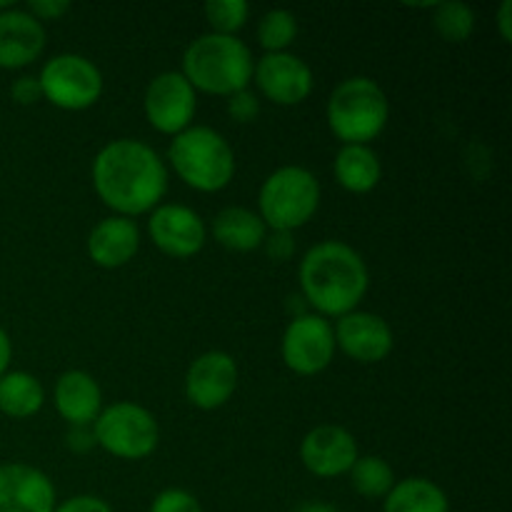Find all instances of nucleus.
Segmentation results:
<instances>
[{
  "instance_id": "obj_7",
  "label": "nucleus",
  "mask_w": 512,
  "mask_h": 512,
  "mask_svg": "<svg viewBox=\"0 0 512 512\" xmlns=\"http://www.w3.org/2000/svg\"><path fill=\"white\" fill-rule=\"evenodd\" d=\"M95 445L120 460H145L160 443L155 415L138 403H113L93 423Z\"/></svg>"
},
{
  "instance_id": "obj_36",
  "label": "nucleus",
  "mask_w": 512,
  "mask_h": 512,
  "mask_svg": "<svg viewBox=\"0 0 512 512\" xmlns=\"http://www.w3.org/2000/svg\"><path fill=\"white\" fill-rule=\"evenodd\" d=\"M10 358H13V345H10L8 333H5V330L0 328V378H3V375L8 373Z\"/></svg>"
},
{
  "instance_id": "obj_1",
  "label": "nucleus",
  "mask_w": 512,
  "mask_h": 512,
  "mask_svg": "<svg viewBox=\"0 0 512 512\" xmlns=\"http://www.w3.org/2000/svg\"><path fill=\"white\" fill-rule=\"evenodd\" d=\"M93 188L120 218L153 213L168 193V165L143 140L118 138L93 160Z\"/></svg>"
},
{
  "instance_id": "obj_30",
  "label": "nucleus",
  "mask_w": 512,
  "mask_h": 512,
  "mask_svg": "<svg viewBox=\"0 0 512 512\" xmlns=\"http://www.w3.org/2000/svg\"><path fill=\"white\" fill-rule=\"evenodd\" d=\"M263 248L268 253V258H273L275 263H285L290 255L295 253V240L293 233H283V230H273L270 235H265Z\"/></svg>"
},
{
  "instance_id": "obj_11",
  "label": "nucleus",
  "mask_w": 512,
  "mask_h": 512,
  "mask_svg": "<svg viewBox=\"0 0 512 512\" xmlns=\"http://www.w3.org/2000/svg\"><path fill=\"white\" fill-rule=\"evenodd\" d=\"M148 233L160 253L178 260L198 255L205 248V240H208L205 220L193 208L178 203L158 205L150 213Z\"/></svg>"
},
{
  "instance_id": "obj_20",
  "label": "nucleus",
  "mask_w": 512,
  "mask_h": 512,
  "mask_svg": "<svg viewBox=\"0 0 512 512\" xmlns=\"http://www.w3.org/2000/svg\"><path fill=\"white\" fill-rule=\"evenodd\" d=\"M265 235H268V228L260 215L250 208H240V205L223 208L213 220L215 243L233 253H250V250L263 248Z\"/></svg>"
},
{
  "instance_id": "obj_35",
  "label": "nucleus",
  "mask_w": 512,
  "mask_h": 512,
  "mask_svg": "<svg viewBox=\"0 0 512 512\" xmlns=\"http://www.w3.org/2000/svg\"><path fill=\"white\" fill-rule=\"evenodd\" d=\"M498 30L505 43H512V3L505 0L498 10Z\"/></svg>"
},
{
  "instance_id": "obj_14",
  "label": "nucleus",
  "mask_w": 512,
  "mask_h": 512,
  "mask_svg": "<svg viewBox=\"0 0 512 512\" xmlns=\"http://www.w3.org/2000/svg\"><path fill=\"white\" fill-rule=\"evenodd\" d=\"M333 333L335 345L355 363L373 365L393 353V328L388 325V320L368 313V310H353V313L338 318Z\"/></svg>"
},
{
  "instance_id": "obj_33",
  "label": "nucleus",
  "mask_w": 512,
  "mask_h": 512,
  "mask_svg": "<svg viewBox=\"0 0 512 512\" xmlns=\"http://www.w3.org/2000/svg\"><path fill=\"white\" fill-rule=\"evenodd\" d=\"M53 512H113V508L95 495H78L65 500L63 505H55Z\"/></svg>"
},
{
  "instance_id": "obj_22",
  "label": "nucleus",
  "mask_w": 512,
  "mask_h": 512,
  "mask_svg": "<svg viewBox=\"0 0 512 512\" xmlns=\"http://www.w3.org/2000/svg\"><path fill=\"white\" fill-rule=\"evenodd\" d=\"M383 500V512H450L445 490L428 478L400 480Z\"/></svg>"
},
{
  "instance_id": "obj_26",
  "label": "nucleus",
  "mask_w": 512,
  "mask_h": 512,
  "mask_svg": "<svg viewBox=\"0 0 512 512\" xmlns=\"http://www.w3.org/2000/svg\"><path fill=\"white\" fill-rule=\"evenodd\" d=\"M298 38V18L285 8L268 10L258 23V43L268 53H288Z\"/></svg>"
},
{
  "instance_id": "obj_18",
  "label": "nucleus",
  "mask_w": 512,
  "mask_h": 512,
  "mask_svg": "<svg viewBox=\"0 0 512 512\" xmlns=\"http://www.w3.org/2000/svg\"><path fill=\"white\" fill-rule=\"evenodd\" d=\"M85 248H88V258L98 268H123L138 255L140 228L135 225V220L110 215V218H103L90 230Z\"/></svg>"
},
{
  "instance_id": "obj_29",
  "label": "nucleus",
  "mask_w": 512,
  "mask_h": 512,
  "mask_svg": "<svg viewBox=\"0 0 512 512\" xmlns=\"http://www.w3.org/2000/svg\"><path fill=\"white\" fill-rule=\"evenodd\" d=\"M228 115L240 125L255 123L260 115V100L258 95L250 93L248 88L240 90V93L230 95L228 98Z\"/></svg>"
},
{
  "instance_id": "obj_23",
  "label": "nucleus",
  "mask_w": 512,
  "mask_h": 512,
  "mask_svg": "<svg viewBox=\"0 0 512 512\" xmlns=\"http://www.w3.org/2000/svg\"><path fill=\"white\" fill-rule=\"evenodd\" d=\"M45 403V390L35 375L13 370L0 378V413L13 420L33 418Z\"/></svg>"
},
{
  "instance_id": "obj_17",
  "label": "nucleus",
  "mask_w": 512,
  "mask_h": 512,
  "mask_svg": "<svg viewBox=\"0 0 512 512\" xmlns=\"http://www.w3.org/2000/svg\"><path fill=\"white\" fill-rule=\"evenodd\" d=\"M45 50V28L28 10L0 13V68L18 70L35 63Z\"/></svg>"
},
{
  "instance_id": "obj_9",
  "label": "nucleus",
  "mask_w": 512,
  "mask_h": 512,
  "mask_svg": "<svg viewBox=\"0 0 512 512\" xmlns=\"http://www.w3.org/2000/svg\"><path fill=\"white\" fill-rule=\"evenodd\" d=\"M335 333L330 320L315 313L298 315L288 323L280 343L285 368L295 375H318L330 368L335 358Z\"/></svg>"
},
{
  "instance_id": "obj_27",
  "label": "nucleus",
  "mask_w": 512,
  "mask_h": 512,
  "mask_svg": "<svg viewBox=\"0 0 512 512\" xmlns=\"http://www.w3.org/2000/svg\"><path fill=\"white\" fill-rule=\"evenodd\" d=\"M205 20L218 35H238L245 28L250 15V5L245 0H208L205 3Z\"/></svg>"
},
{
  "instance_id": "obj_32",
  "label": "nucleus",
  "mask_w": 512,
  "mask_h": 512,
  "mask_svg": "<svg viewBox=\"0 0 512 512\" xmlns=\"http://www.w3.org/2000/svg\"><path fill=\"white\" fill-rule=\"evenodd\" d=\"M68 10V0H30L28 3V13L33 15L38 23H43V20H60Z\"/></svg>"
},
{
  "instance_id": "obj_2",
  "label": "nucleus",
  "mask_w": 512,
  "mask_h": 512,
  "mask_svg": "<svg viewBox=\"0 0 512 512\" xmlns=\"http://www.w3.org/2000/svg\"><path fill=\"white\" fill-rule=\"evenodd\" d=\"M303 300L320 318H343L358 310L370 285L368 265L358 250L343 240H323L300 260Z\"/></svg>"
},
{
  "instance_id": "obj_21",
  "label": "nucleus",
  "mask_w": 512,
  "mask_h": 512,
  "mask_svg": "<svg viewBox=\"0 0 512 512\" xmlns=\"http://www.w3.org/2000/svg\"><path fill=\"white\" fill-rule=\"evenodd\" d=\"M333 173L340 188L353 195H365L380 185L383 165L370 145H343L333 160Z\"/></svg>"
},
{
  "instance_id": "obj_13",
  "label": "nucleus",
  "mask_w": 512,
  "mask_h": 512,
  "mask_svg": "<svg viewBox=\"0 0 512 512\" xmlns=\"http://www.w3.org/2000/svg\"><path fill=\"white\" fill-rule=\"evenodd\" d=\"M255 85L275 105H300L313 93V70L293 53H265L253 68Z\"/></svg>"
},
{
  "instance_id": "obj_10",
  "label": "nucleus",
  "mask_w": 512,
  "mask_h": 512,
  "mask_svg": "<svg viewBox=\"0 0 512 512\" xmlns=\"http://www.w3.org/2000/svg\"><path fill=\"white\" fill-rule=\"evenodd\" d=\"M143 110L150 128L175 138L193 125L198 93L180 70H165V73L155 75L145 88Z\"/></svg>"
},
{
  "instance_id": "obj_5",
  "label": "nucleus",
  "mask_w": 512,
  "mask_h": 512,
  "mask_svg": "<svg viewBox=\"0 0 512 512\" xmlns=\"http://www.w3.org/2000/svg\"><path fill=\"white\" fill-rule=\"evenodd\" d=\"M175 175L198 193H220L235 175V153L223 133L208 125H190L168 148Z\"/></svg>"
},
{
  "instance_id": "obj_31",
  "label": "nucleus",
  "mask_w": 512,
  "mask_h": 512,
  "mask_svg": "<svg viewBox=\"0 0 512 512\" xmlns=\"http://www.w3.org/2000/svg\"><path fill=\"white\" fill-rule=\"evenodd\" d=\"M10 95L20 105H35L43 100V90H40L38 78H33V75H23V78L15 80L13 88H10Z\"/></svg>"
},
{
  "instance_id": "obj_16",
  "label": "nucleus",
  "mask_w": 512,
  "mask_h": 512,
  "mask_svg": "<svg viewBox=\"0 0 512 512\" xmlns=\"http://www.w3.org/2000/svg\"><path fill=\"white\" fill-rule=\"evenodd\" d=\"M55 485L43 470L23 463L0 465V512H53Z\"/></svg>"
},
{
  "instance_id": "obj_4",
  "label": "nucleus",
  "mask_w": 512,
  "mask_h": 512,
  "mask_svg": "<svg viewBox=\"0 0 512 512\" xmlns=\"http://www.w3.org/2000/svg\"><path fill=\"white\" fill-rule=\"evenodd\" d=\"M325 118L343 145H368L388 128L390 100L373 78L353 75L330 93Z\"/></svg>"
},
{
  "instance_id": "obj_34",
  "label": "nucleus",
  "mask_w": 512,
  "mask_h": 512,
  "mask_svg": "<svg viewBox=\"0 0 512 512\" xmlns=\"http://www.w3.org/2000/svg\"><path fill=\"white\" fill-rule=\"evenodd\" d=\"M65 445H68L73 453H88L95 448V435L90 425H70V430L65 433Z\"/></svg>"
},
{
  "instance_id": "obj_8",
  "label": "nucleus",
  "mask_w": 512,
  "mask_h": 512,
  "mask_svg": "<svg viewBox=\"0 0 512 512\" xmlns=\"http://www.w3.org/2000/svg\"><path fill=\"white\" fill-rule=\"evenodd\" d=\"M43 100L60 110H88L103 95V73L93 60L78 53L53 55L38 75Z\"/></svg>"
},
{
  "instance_id": "obj_24",
  "label": "nucleus",
  "mask_w": 512,
  "mask_h": 512,
  "mask_svg": "<svg viewBox=\"0 0 512 512\" xmlns=\"http://www.w3.org/2000/svg\"><path fill=\"white\" fill-rule=\"evenodd\" d=\"M348 475L355 493L363 495V498L368 500L385 498L395 485L393 468H390L388 460H383L380 455H365V458H358Z\"/></svg>"
},
{
  "instance_id": "obj_28",
  "label": "nucleus",
  "mask_w": 512,
  "mask_h": 512,
  "mask_svg": "<svg viewBox=\"0 0 512 512\" xmlns=\"http://www.w3.org/2000/svg\"><path fill=\"white\" fill-rule=\"evenodd\" d=\"M150 512H203L198 498L183 488H168L155 495Z\"/></svg>"
},
{
  "instance_id": "obj_3",
  "label": "nucleus",
  "mask_w": 512,
  "mask_h": 512,
  "mask_svg": "<svg viewBox=\"0 0 512 512\" xmlns=\"http://www.w3.org/2000/svg\"><path fill=\"white\" fill-rule=\"evenodd\" d=\"M255 58L238 35L205 33L195 38L183 53V70L195 93L230 95L240 93L253 80Z\"/></svg>"
},
{
  "instance_id": "obj_15",
  "label": "nucleus",
  "mask_w": 512,
  "mask_h": 512,
  "mask_svg": "<svg viewBox=\"0 0 512 512\" xmlns=\"http://www.w3.org/2000/svg\"><path fill=\"white\" fill-rule=\"evenodd\" d=\"M358 458V443L343 425H318L300 443V460L315 478L348 475Z\"/></svg>"
},
{
  "instance_id": "obj_19",
  "label": "nucleus",
  "mask_w": 512,
  "mask_h": 512,
  "mask_svg": "<svg viewBox=\"0 0 512 512\" xmlns=\"http://www.w3.org/2000/svg\"><path fill=\"white\" fill-rule=\"evenodd\" d=\"M53 403L68 425H93L103 410V390L85 370H68L55 383Z\"/></svg>"
},
{
  "instance_id": "obj_12",
  "label": "nucleus",
  "mask_w": 512,
  "mask_h": 512,
  "mask_svg": "<svg viewBox=\"0 0 512 512\" xmlns=\"http://www.w3.org/2000/svg\"><path fill=\"white\" fill-rule=\"evenodd\" d=\"M238 388V363L223 350H208L185 373V398L198 410H218Z\"/></svg>"
},
{
  "instance_id": "obj_6",
  "label": "nucleus",
  "mask_w": 512,
  "mask_h": 512,
  "mask_svg": "<svg viewBox=\"0 0 512 512\" xmlns=\"http://www.w3.org/2000/svg\"><path fill=\"white\" fill-rule=\"evenodd\" d=\"M320 190L318 178L303 165H283L263 180L258 193V215L270 230H293L303 228L318 213Z\"/></svg>"
},
{
  "instance_id": "obj_37",
  "label": "nucleus",
  "mask_w": 512,
  "mask_h": 512,
  "mask_svg": "<svg viewBox=\"0 0 512 512\" xmlns=\"http://www.w3.org/2000/svg\"><path fill=\"white\" fill-rule=\"evenodd\" d=\"M293 512H338L333 505L328 503H303L300 508H295Z\"/></svg>"
},
{
  "instance_id": "obj_25",
  "label": "nucleus",
  "mask_w": 512,
  "mask_h": 512,
  "mask_svg": "<svg viewBox=\"0 0 512 512\" xmlns=\"http://www.w3.org/2000/svg\"><path fill=\"white\" fill-rule=\"evenodd\" d=\"M433 25L445 43H465L475 30V10L468 3H435Z\"/></svg>"
}]
</instances>
